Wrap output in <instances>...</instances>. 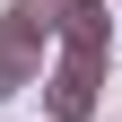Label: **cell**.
Masks as SVG:
<instances>
[{"mask_svg": "<svg viewBox=\"0 0 122 122\" xmlns=\"http://www.w3.org/2000/svg\"><path fill=\"white\" fill-rule=\"evenodd\" d=\"M44 52H52V0H9L0 9V96H26L44 79Z\"/></svg>", "mask_w": 122, "mask_h": 122, "instance_id": "6da1fadb", "label": "cell"}, {"mask_svg": "<svg viewBox=\"0 0 122 122\" xmlns=\"http://www.w3.org/2000/svg\"><path fill=\"white\" fill-rule=\"evenodd\" d=\"M52 44H61V52H79V61H105V52H113V9H105V0L52 9Z\"/></svg>", "mask_w": 122, "mask_h": 122, "instance_id": "3957f363", "label": "cell"}, {"mask_svg": "<svg viewBox=\"0 0 122 122\" xmlns=\"http://www.w3.org/2000/svg\"><path fill=\"white\" fill-rule=\"evenodd\" d=\"M52 9H79V0H52Z\"/></svg>", "mask_w": 122, "mask_h": 122, "instance_id": "277c9868", "label": "cell"}, {"mask_svg": "<svg viewBox=\"0 0 122 122\" xmlns=\"http://www.w3.org/2000/svg\"><path fill=\"white\" fill-rule=\"evenodd\" d=\"M96 87H105V61L61 52L52 70H44V113H52V122H87V113H96Z\"/></svg>", "mask_w": 122, "mask_h": 122, "instance_id": "7a4b0ae2", "label": "cell"}]
</instances>
